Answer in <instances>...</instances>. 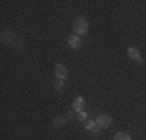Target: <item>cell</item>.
<instances>
[{"label": "cell", "instance_id": "52a82bcc", "mask_svg": "<svg viewBox=\"0 0 146 140\" xmlns=\"http://www.w3.org/2000/svg\"><path fill=\"white\" fill-rule=\"evenodd\" d=\"M82 107H84V98L82 97H76L73 100V111L75 112H81Z\"/></svg>", "mask_w": 146, "mask_h": 140}, {"label": "cell", "instance_id": "30bf717a", "mask_svg": "<svg viewBox=\"0 0 146 140\" xmlns=\"http://www.w3.org/2000/svg\"><path fill=\"white\" fill-rule=\"evenodd\" d=\"M27 47V41L25 39H22V41H19V42H16L14 44V50H23V48Z\"/></svg>", "mask_w": 146, "mask_h": 140}, {"label": "cell", "instance_id": "9a60e30c", "mask_svg": "<svg viewBox=\"0 0 146 140\" xmlns=\"http://www.w3.org/2000/svg\"><path fill=\"white\" fill-rule=\"evenodd\" d=\"M67 118H75V112L68 111V112H67Z\"/></svg>", "mask_w": 146, "mask_h": 140}, {"label": "cell", "instance_id": "4fadbf2b", "mask_svg": "<svg viewBox=\"0 0 146 140\" xmlns=\"http://www.w3.org/2000/svg\"><path fill=\"white\" fill-rule=\"evenodd\" d=\"M78 120H81V121H84V120H87V112L86 111H81V112H78Z\"/></svg>", "mask_w": 146, "mask_h": 140}, {"label": "cell", "instance_id": "5bb4252c", "mask_svg": "<svg viewBox=\"0 0 146 140\" xmlns=\"http://www.w3.org/2000/svg\"><path fill=\"white\" fill-rule=\"evenodd\" d=\"M101 131H103V129L98 126V128H95L93 131H90V135H92V137H98V135L101 134Z\"/></svg>", "mask_w": 146, "mask_h": 140}, {"label": "cell", "instance_id": "8fae6325", "mask_svg": "<svg viewBox=\"0 0 146 140\" xmlns=\"http://www.w3.org/2000/svg\"><path fill=\"white\" fill-rule=\"evenodd\" d=\"M62 89H64V79H58L56 78V83H54V90H59V92H61Z\"/></svg>", "mask_w": 146, "mask_h": 140}, {"label": "cell", "instance_id": "3957f363", "mask_svg": "<svg viewBox=\"0 0 146 140\" xmlns=\"http://www.w3.org/2000/svg\"><path fill=\"white\" fill-rule=\"evenodd\" d=\"M96 125H98L101 129H107L110 125H112V118H110L107 114H101L98 118H96Z\"/></svg>", "mask_w": 146, "mask_h": 140}, {"label": "cell", "instance_id": "6da1fadb", "mask_svg": "<svg viewBox=\"0 0 146 140\" xmlns=\"http://www.w3.org/2000/svg\"><path fill=\"white\" fill-rule=\"evenodd\" d=\"M73 31H75L76 36H84L89 31V22L84 17H78V19L73 22Z\"/></svg>", "mask_w": 146, "mask_h": 140}, {"label": "cell", "instance_id": "7a4b0ae2", "mask_svg": "<svg viewBox=\"0 0 146 140\" xmlns=\"http://www.w3.org/2000/svg\"><path fill=\"white\" fill-rule=\"evenodd\" d=\"M3 44H14L16 42V33L13 30H5L2 31V36H0Z\"/></svg>", "mask_w": 146, "mask_h": 140}, {"label": "cell", "instance_id": "8992f818", "mask_svg": "<svg viewBox=\"0 0 146 140\" xmlns=\"http://www.w3.org/2000/svg\"><path fill=\"white\" fill-rule=\"evenodd\" d=\"M67 44H68V47H70L72 50H78V48L81 47L82 41L79 39V36H76V34H73V36H68V39H67Z\"/></svg>", "mask_w": 146, "mask_h": 140}, {"label": "cell", "instance_id": "ba28073f", "mask_svg": "<svg viewBox=\"0 0 146 140\" xmlns=\"http://www.w3.org/2000/svg\"><path fill=\"white\" fill-rule=\"evenodd\" d=\"M65 123H67V118L62 117V115H58V117L53 118V128H64Z\"/></svg>", "mask_w": 146, "mask_h": 140}, {"label": "cell", "instance_id": "7c38bea8", "mask_svg": "<svg viewBox=\"0 0 146 140\" xmlns=\"http://www.w3.org/2000/svg\"><path fill=\"white\" fill-rule=\"evenodd\" d=\"M96 126H98V125H96V121H93V120H90V121H87V125H86V131H93V129H95L96 128Z\"/></svg>", "mask_w": 146, "mask_h": 140}, {"label": "cell", "instance_id": "9c48e42d", "mask_svg": "<svg viewBox=\"0 0 146 140\" xmlns=\"http://www.w3.org/2000/svg\"><path fill=\"white\" fill-rule=\"evenodd\" d=\"M113 140H132V137L127 134V132L121 131V132H117V134L113 135Z\"/></svg>", "mask_w": 146, "mask_h": 140}, {"label": "cell", "instance_id": "277c9868", "mask_svg": "<svg viewBox=\"0 0 146 140\" xmlns=\"http://www.w3.org/2000/svg\"><path fill=\"white\" fill-rule=\"evenodd\" d=\"M54 75H56L58 79H65L68 75V70L64 64H56L54 65Z\"/></svg>", "mask_w": 146, "mask_h": 140}, {"label": "cell", "instance_id": "5b68a950", "mask_svg": "<svg viewBox=\"0 0 146 140\" xmlns=\"http://www.w3.org/2000/svg\"><path fill=\"white\" fill-rule=\"evenodd\" d=\"M127 56H129L131 59H134V61H137L138 64H143V58L140 56V50L138 48H135V47H129L127 48Z\"/></svg>", "mask_w": 146, "mask_h": 140}]
</instances>
